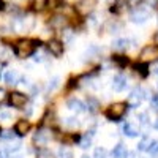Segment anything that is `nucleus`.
Segmentation results:
<instances>
[{
	"instance_id": "1",
	"label": "nucleus",
	"mask_w": 158,
	"mask_h": 158,
	"mask_svg": "<svg viewBox=\"0 0 158 158\" xmlns=\"http://www.w3.org/2000/svg\"><path fill=\"white\" fill-rule=\"evenodd\" d=\"M38 41H30V40H21L15 44V54L19 59H25V57H30L33 54L35 48L38 46Z\"/></svg>"
},
{
	"instance_id": "2",
	"label": "nucleus",
	"mask_w": 158,
	"mask_h": 158,
	"mask_svg": "<svg viewBox=\"0 0 158 158\" xmlns=\"http://www.w3.org/2000/svg\"><path fill=\"white\" fill-rule=\"evenodd\" d=\"M127 112V103H114L106 109V117L109 120L118 122Z\"/></svg>"
},
{
	"instance_id": "3",
	"label": "nucleus",
	"mask_w": 158,
	"mask_h": 158,
	"mask_svg": "<svg viewBox=\"0 0 158 158\" xmlns=\"http://www.w3.org/2000/svg\"><path fill=\"white\" fill-rule=\"evenodd\" d=\"M146 95H147V92L144 89H135L128 97V106L130 108H139L141 101L146 98Z\"/></svg>"
},
{
	"instance_id": "4",
	"label": "nucleus",
	"mask_w": 158,
	"mask_h": 158,
	"mask_svg": "<svg viewBox=\"0 0 158 158\" xmlns=\"http://www.w3.org/2000/svg\"><path fill=\"white\" fill-rule=\"evenodd\" d=\"M10 104L16 109H21L27 104V97L21 92H11L10 94Z\"/></svg>"
},
{
	"instance_id": "5",
	"label": "nucleus",
	"mask_w": 158,
	"mask_h": 158,
	"mask_svg": "<svg viewBox=\"0 0 158 158\" xmlns=\"http://www.w3.org/2000/svg\"><path fill=\"white\" fill-rule=\"evenodd\" d=\"M149 16H150L149 10H146V8H136L130 15V19H131V22H135V24H144L149 19Z\"/></svg>"
},
{
	"instance_id": "6",
	"label": "nucleus",
	"mask_w": 158,
	"mask_h": 158,
	"mask_svg": "<svg viewBox=\"0 0 158 158\" xmlns=\"http://www.w3.org/2000/svg\"><path fill=\"white\" fill-rule=\"evenodd\" d=\"M158 57V46H146L144 51L141 52V59L142 60H150Z\"/></svg>"
},
{
	"instance_id": "7",
	"label": "nucleus",
	"mask_w": 158,
	"mask_h": 158,
	"mask_svg": "<svg viewBox=\"0 0 158 158\" xmlns=\"http://www.w3.org/2000/svg\"><path fill=\"white\" fill-rule=\"evenodd\" d=\"M48 48H49L51 54L56 56V57H60V56L63 54V44H62L60 41H57V40H51L49 44H48Z\"/></svg>"
},
{
	"instance_id": "8",
	"label": "nucleus",
	"mask_w": 158,
	"mask_h": 158,
	"mask_svg": "<svg viewBox=\"0 0 158 158\" xmlns=\"http://www.w3.org/2000/svg\"><path fill=\"white\" fill-rule=\"evenodd\" d=\"M125 87H127V77L122 76V74L114 76V79H112V89L115 92H122Z\"/></svg>"
},
{
	"instance_id": "9",
	"label": "nucleus",
	"mask_w": 158,
	"mask_h": 158,
	"mask_svg": "<svg viewBox=\"0 0 158 158\" xmlns=\"http://www.w3.org/2000/svg\"><path fill=\"white\" fill-rule=\"evenodd\" d=\"M29 128H30V123L27 120H18L16 125H15V133L19 135V136H24L29 131Z\"/></svg>"
},
{
	"instance_id": "10",
	"label": "nucleus",
	"mask_w": 158,
	"mask_h": 158,
	"mask_svg": "<svg viewBox=\"0 0 158 158\" xmlns=\"http://www.w3.org/2000/svg\"><path fill=\"white\" fill-rule=\"evenodd\" d=\"M18 81H19V73L16 70H8L5 73V82L6 84L13 85V84H18Z\"/></svg>"
},
{
	"instance_id": "11",
	"label": "nucleus",
	"mask_w": 158,
	"mask_h": 158,
	"mask_svg": "<svg viewBox=\"0 0 158 158\" xmlns=\"http://www.w3.org/2000/svg\"><path fill=\"white\" fill-rule=\"evenodd\" d=\"M68 108H70L71 111H74V112H82V111L85 109L84 103H82L81 100H77V98H71V100L68 101Z\"/></svg>"
},
{
	"instance_id": "12",
	"label": "nucleus",
	"mask_w": 158,
	"mask_h": 158,
	"mask_svg": "<svg viewBox=\"0 0 158 158\" xmlns=\"http://www.w3.org/2000/svg\"><path fill=\"white\" fill-rule=\"evenodd\" d=\"M112 156L114 158H127L128 156V150L123 144H117V146L112 149Z\"/></svg>"
},
{
	"instance_id": "13",
	"label": "nucleus",
	"mask_w": 158,
	"mask_h": 158,
	"mask_svg": "<svg viewBox=\"0 0 158 158\" xmlns=\"http://www.w3.org/2000/svg\"><path fill=\"white\" fill-rule=\"evenodd\" d=\"M123 135L128 136V138H136L139 135V130L133 123H125L123 125Z\"/></svg>"
},
{
	"instance_id": "14",
	"label": "nucleus",
	"mask_w": 158,
	"mask_h": 158,
	"mask_svg": "<svg viewBox=\"0 0 158 158\" xmlns=\"http://www.w3.org/2000/svg\"><path fill=\"white\" fill-rule=\"evenodd\" d=\"M128 44H130V41L127 38H118V40H115V41L112 43V49L114 51H127Z\"/></svg>"
},
{
	"instance_id": "15",
	"label": "nucleus",
	"mask_w": 158,
	"mask_h": 158,
	"mask_svg": "<svg viewBox=\"0 0 158 158\" xmlns=\"http://www.w3.org/2000/svg\"><path fill=\"white\" fill-rule=\"evenodd\" d=\"M150 146H152V139H150L149 136H144V138L139 141V144H138V150L146 152V150L150 149Z\"/></svg>"
},
{
	"instance_id": "16",
	"label": "nucleus",
	"mask_w": 158,
	"mask_h": 158,
	"mask_svg": "<svg viewBox=\"0 0 158 158\" xmlns=\"http://www.w3.org/2000/svg\"><path fill=\"white\" fill-rule=\"evenodd\" d=\"M92 138H94V131H90V133L84 135V136H82V139H81V142H79V146H81L82 149L90 147V144H92Z\"/></svg>"
},
{
	"instance_id": "17",
	"label": "nucleus",
	"mask_w": 158,
	"mask_h": 158,
	"mask_svg": "<svg viewBox=\"0 0 158 158\" xmlns=\"http://www.w3.org/2000/svg\"><path fill=\"white\" fill-rule=\"evenodd\" d=\"M57 156L59 158H73V152L67 147V146H62L57 152Z\"/></svg>"
},
{
	"instance_id": "18",
	"label": "nucleus",
	"mask_w": 158,
	"mask_h": 158,
	"mask_svg": "<svg viewBox=\"0 0 158 158\" xmlns=\"http://www.w3.org/2000/svg\"><path fill=\"white\" fill-rule=\"evenodd\" d=\"M48 138H49V136L44 133V131H40V133L35 136V139H33V141H35V142H38V146H43V144L48 141Z\"/></svg>"
},
{
	"instance_id": "19",
	"label": "nucleus",
	"mask_w": 158,
	"mask_h": 158,
	"mask_svg": "<svg viewBox=\"0 0 158 158\" xmlns=\"http://www.w3.org/2000/svg\"><path fill=\"white\" fill-rule=\"evenodd\" d=\"M127 0H117L115 2V5L112 6V11H115V13H122L123 11V8L127 6Z\"/></svg>"
},
{
	"instance_id": "20",
	"label": "nucleus",
	"mask_w": 158,
	"mask_h": 158,
	"mask_svg": "<svg viewBox=\"0 0 158 158\" xmlns=\"http://www.w3.org/2000/svg\"><path fill=\"white\" fill-rule=\"evenodd\" d=\"M52 27H63L65 25V18H62V16H56L54 19H52Z\"/></svg>"
},
{
	"instance_id": "21",
	"label": "nucleus",
	"mask_w": 158,
	"mask_h": 158,
	"mask_svg": "<svg viewBox=\"0 0 158 158\" xmlns=\"http://www.w3.org/2000/svg\"><path fill=\"white\" fill-rule=\"evenodd\" d=\"M94 156L95 158H108V152H106V149H103V147H97Z\"/></svg>"
},
{
	"instance_id": "22",
	"label": "nucleus",
	"mask_w": 158,
	"mask_h": 158,
	"mask_svg": "<svg viewBox=\"0 0 158 158\" xmlns=\"http://www.w3.org/2000/svg\"><path fill=\"white\" fill-rule=\"evenodd\" d=\"M136 70H138V73H141V76H147V63L136 65Z\"/></svg>"
},
{
	"instance_id": "23",
	"label": "nucleus",
	"mask_w": 158,
	"mask_h": 158,
	"mask_svg": "<svg viewBox=\"0 0 158 158\" xmlns=\"http://www.w3.org/2000/svg\"><path fill=\"white\" fill-rule=\"evenodd\" d=\"M13 136H15V135H13V131H8V130H2V131H0V138H2V139H13Z\"/></svg>"
},
{
	"instance_id": "24",
	"label": "nucleus",
	"mask_w": 158,
	"mask_h": 158,
	"mask_svg": "<svg viewBox=\"0 0 158 158\" xmlns=\"http://www.w3.org/2000/svg\"><path fill=\"white\" fill-rule=\"evenodd\" d=\"M138 120H139L142 125H147V123H149V115H147L146 112H141V114L138 115Z\"/></svg>"
},
{
	"instance_id": "25",
	"label": "nucleus",
	"mask_w": 158,
	"mask_h": 158,
	"mask_svg": "<svg viewBox=\"0 0 158 158\" xmlns=\"http://www.w3.org/2000/svg\"><path fill=\"white\" fill-rule=\"evenodd\" d=\"M114 60H115L118 65H122V67L128 63V59H127V57H123V56H114Z\"/></svg>"
},
{
	"instance_id": "26",
	"label": "nucleus",
	"mask_w": 158,
	"mask_h": 158,
	"mask_svg": "<svg viewBox=\"0 0 158 158\" xmlns=\"http://www.w3.org/2000/svg\"><path fill=\"white\" fill-rule=\"evenodd\" d=\"M87 106L90 108V111H97V108H98V103H97L94 98H89V100H87Z\"/></svg>"
},
{
	"instance_id": "27",
	"label": "nucleus",
	"mask_w": 158,
	"mask_h": 158,
	"mask_svg": "<svg viewBox=\"0 0 158 158\" xmlns=\"http://www.w3.org/2000/svg\"><path fill=\"white\" fill-rule=\"evenodd\" d=\"M33 3H35V8L36 10H43L48 3V0H33Z\"/></svg>"
},
{
	"instance_id": "28",
	"label": "nucleus",
	"mask_w": 158,
	"mask_h": 158,
	"mask_svg": "<svg viewBox=\"0 0 158 158\" xmlns=\"http://www.w3.org/2000/svg\"><path fill=\"white\" fill-rule=\"evenodd\" d=\"M59 85V77H52V81H49V85H48V90H54L56 87Z\"/></svg>"
},
{
	"instance_id": "29",
	"label": "nucleus",
	"mask_w": 158,
	"mask_h": 158,
	"mask_svg": "<svg viewBox=\"0 0 158 158\" xmlns=\"http://www.w3.org/2000/svg\"><path fill=\"white\" fill-rule=\"evenodd\" d=\"M147 152H150L152 155H156L158 153V141H152V146H150V149Z\"/></svg>"
},
{
	"instance_id": "30",
	"label": "nucleus",
	"mask_w": 158,
	"mask_h": 158,
	"mask_svg": "<svg viewBox=\"0 0 158 158\" xmlns=\"http://www.w3.org/2000/svg\"><path fill=\"white\" fill-rule=\"evenodd\" d=\"M10 118H11V114L8 111H0V120L2 122H6V120H10Z\"/></svg>"
},
{
	"instance_id": "31",
	"label": "nucleus",
	"mask_w": 158,
	"mask_h": 158,
	"mask_svg": "<svg viewBox=\"0 0 158 158\" xmlns=\"http://www.w3.org/2000/svg\"><path fill=\"white\" fill-rule=\"evenodd\" d=\"M65 123H67L68 127H71V128H74V127H77V125H79L77 118H67V122H65Z\"/></svg>"
},
{
	"instance_id": "32",
	"label": "nucleus",
	"mask_w": 158,
	"mask_h": 158,
	"mask_svg": "<svg viewBox=\"0 0 158 158\" xmlns=\"http://www.w3.org/2000/svg\"><path fill=\"white\" fill-rule=\"evenodd\" d=\"M89 22H90L92 27H97V24H98V18H97L95 15H92V16H89Z\"/></svg>"
},
{
	"instance_id": "33",
	"label": "nucleus",
	"mask_w": 158,
	"mask_h": 158,
	"mask_svg": "<svg viewBox=\"0 0 158 158\" xmlns=\"http://www.w3.org/2000/svg\"><path fill=\"white\" fill-rule=\"evenodd\" d=\"M152 108L158 112V95H155V97L152 98Z\"/></svg>"
},
{
	"instance_id": "34",
	"label": "nucleus",
	"mask_w": 158,
	"mask_h": 158,
	"mask_svg": "<svg viewBox=\"0 0 158 158\" xmlns=\"http://www.w3.org/2000/svg\"><path fill=\"white\" fill-rule=\"evenodd\" d=\"M63 35H65V41H70V40L73 38V33H71V30H65V32H63Z\"/></svg>"
},
{
	"instance_id": "35",
	"label": "nucleus",
	"mask_w": 158,
	"mask_h": 158,
	"mask_svg": "<svg viewBox=\"0 0 158 158\" xmlns=\"http://www.w3.org/2000/svg\"><path fill=\"white\" fill-rule=\"evenodd\" d=\"M128 2V5H131V6H136L139 2H142V0H127Z\"/></svg>"
},
{
	"instance_id": "36",
	"label": "nucleus",
	"mask_w": 158,
	"mask_h": 158,
	"mask_svg": "<svg viewBox=\"0 0 158 158\" xmlns=\"http://www.w3.org/2000/svg\"><path fill=\"white\" fill-rule=\"evenodd\" d=\"M5 100V90L3 89H0V103H2Z\"/></svg>"
},
{
	"instance_id": "37",
	"label": "nucleus",
	"mask_w": 158,
	"mask_h": 158,
	"mask_svg": "<svg viewBox=\"0 0 158 158\" xmlns=\"http://www.w3.org/2000/svg\"><path fill=\"white\" fill-rule=\"evenodd\" d=\"M147 2H149V5H150V6L153 5V8H155V6L158 5V0H147Z\"/></svg>"
},
{
	"instance_id": "38",
	"label": "nucleus",
	"mask_w": 158,
	"mask_h": 158,
	"mask_svg": "<svg viewBox=\"0 0 158 158\" xmlns=\"http://www.w3.org/2000/svg\"><path fill=\"white\" fill-rule=\"evenodd\" d=\"M0 158H6V152L5 150H0Z\"/></svg>"
},
{
	"instance_id": "39",
	"label": "nucleus",
	"mask_w": 158,
	"mask_h": 158,
	"mask_svg": "<svg viewBox=\"0 0 158 158\" xmlns=\"http://www.w3.org/2000/svg\"><path fill=\"white\" fill-rule=\"evenodd\" d=\"M3 6H5V3L2 2V0H0V10H3Z\"/></svg>"
},
{
	"instance_id": "40",
	"label": "nucleus",
	"mask_w": 158,
	"mask_h": 158,
	"mask_svg": "<svg viewBox=\"0 0 158 158\" xmlns=\"http://www.w3.org/2000/svg\"><path fill=\"white\" fill-rule=\"evenodd\" d=\"M153 71H155V73L158 74V65H156V67H155V70H153Z\"/></svg>"
},
{
	"instance_id": "41",
	"label": "nucleus",
	"mask_w": 158,
	"mask_h": 158,
	"mask_svg": "<svg viewBox=\"0 0 158 158\" xmlns=\"http://www.w3.org/2000/svg\"><path fill=\"white\" fill-rule=\"evenodd\" d=\"M155 41H156V43H158V33H156V35H155Z\"/></svg>"
},
{
	"instance_id": "42",
	"label": "nucleus",
	"mask_w": 158,
	"mask_h": 158,
	"mask_svg": "<svg viewBox=\"0 0 158 158\" xmlns=\"http://www.w3.org/2000/svg\"><path fill=\"white\" fill-rule=\"evenodd\" d=\"M81 158H90V156H89V155H82Z\"/></svg>"
},
{
	"instance_id": "43",
	"label": "nucleus",
	"mask_w": 158,
	"mask_h": 158,
	"mask_svg": "<svg viewBox=\"0 0 158 158\" xmlns=\"http://www.w3.org/2000/svg\"><path fill=\"white\" fill-rule=\"evenodd\" d=\"M155 128H156V130H158V120H156V123H155Z\"/></svg>"
},
{
	"instance_id": "44",
	"label": "nucleus",
	"mask_w": 158,
	"mask_h": 158,
	"mask_svg": "<svg viewBox=\"0 0 158 158\" xmlns=\"http://www.w3.org/2000/svg\"><path fill=\"white\" fill-rule=\"evenodd\" d=\"M0 77H2V71H0Z\"/></svg>"
},
{
	"instance_id": "45",
	"label": "nucleus",
	"mask_w": 158,
	"mask_h": 158,
	"mask_svg": "<svg viewBox=\"0 0 158 158\" xmlns=\"http://www.w3.org/2000/svg\"><path fill=\"white\" fill-rule=\"evenodd\" d=\"M106 2H109V0H106Z\"/></svg>"
}]
</instances>
